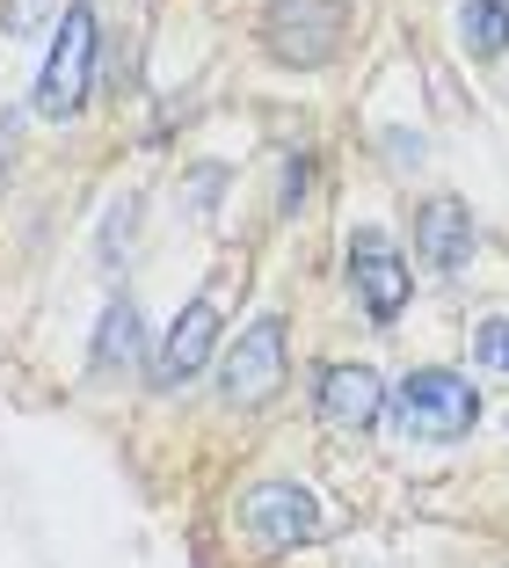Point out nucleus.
<instances>
[{
  "label": "nucleus",
  "instance_id": "f257e3e1",
  "mask_svg": "<svg viewBox=\"0 0 509 568\" xmlns=\"http://www.w3.org/2000/svg\"><path fill=\"white\" fill-rule=\"evenodd\" d=\"M386 408H394V430L408 437V445H451V437H466L480 423L474 379H459V372H444V365L408 372V379L386 394Z\"/></svg>",
  "mask_w": 509,
  "mask_h": 568
},
{
  "label": "nucleus",
  "instance_id": "f03ea898",
  "mask_svg": "<svg viewBox=\"0 0 509 568\" xmlns=\"http://www.w3.org/2000/svg\"><path fill=\"white\" fill-rule=\"evenodd\" d=\"M88 81H95V8L73 0L44 51V73H37V118H81Z\"/></svg>",
  "mask_w": 509,
  "mask_h": 568
},
{
  "label": "nucleus",
  "instance_id": "7ed1b4c3",
  "mask_svg": "<svg viewBox=\"0 0 509 568\" xmlns=\"http://www.w3.org/2000/svg\"><path fill=\"white\" fill-rule=\"evenodd\" d=\"M349 37V0H269L263 44L284 67H328Z\"/></svg>",
  "mask_w": 509,
  "mask_h": 568
},
{
  "label": "nucleus",
  "instance_id": "20e7f679",
  "mask_svg": "<svg viewBox=\"0 0 509 568\" xmlns=\"http://www.w3.org/2000/svg\"><path fill=\"white\" fill-rule=\"evenodd\" d=\"M241 525L263 539L269 554H292V547H306V539H320V496L298 488V481H263V488L241 496Z\"/></svg>",
  "mask_w": 509,
  "mask_h": 568
},
{
  "label": "nucleus",
  "instance_id": "39448f33",
  "mask_svg": "<svg viewBox=\"0 0 509 568\" xmlns=\"http://www.w3.org/2000/svg\"><path fill=\"white\" fill-rule=\"evenodd\" d=\"M226 402L233 408H263L269 394L284 386V321L277 314H263V321H247L241 328V343L226 351Z\"/></svg>",
  "mask_w": 509,
  "mask_h": 568
},
{
  "label": "nucleus",
  "instance_id": "423d86ee",
  "mask_svg": "<svg viewBox=\"0 0 509 568\" xmlns=\"http://www.w3.org/2000/svg\"><path fill=\"white\" fill-rule=\"evenodd\" d=\"M349 284H357V300L371 306V321H394L400 306H408L415 277H408V255L378 234V226H357V234H349Z\"/></svg>",
  "mask_w": 509,
  "mask_h": 568
},
{
  "label": "nucleus",
  "instance_id": "0eeeda50",
  "mask_svg": "<svg viewBox=\"0 0 509 568\" xmlns=\"http://www.w3.org/2000/svg\"><path fill=\"white\" fill-rule=\"evenodd\" d=\"M320 416L335 423V430H378L386 423V379H378L371 365H328L320 372Z\"/></svg>",
  "mask_w": 509,
  "mask_h": 568
},
{
  "label": "nucleus",
  "instance_id": "6e6552de",
  "mask_svg": "<svg viewBox=\"0 0 509 568\" xmlns=\"http://www.w3.org/2000/svg\"><path fill=\"white\" fill-rule=\"evenodd\" d=\"M212 343H218V306H212V300H190V306L175 314V328H167L161 357H153V386H182V379H197L204 357H212Z\"/></svg>",
  "mask_w": 509,
  "mask_h": 568
},
{
  "label": "nucleus",
  "instance_id": "1a4fd4ad",
  "mask_svg": "<svg viewBox=\"0 0 509 568\" xmlns=\"http://www.w3.org/2000/svg\"><path fill=\"white\" fill-rule=\"evenodd\" d=\"M415 255H423V270H459L474 255V212L459 197H429L415 212Z\"/></svg>",
  "mask_w": 509,
  "mask_h": 568
},
{
  "label": "nucleus",
  "instance_id": "9d476101",
  "mask_svg": "<svg viewBox=\"0 0 509 568\" xmlns=\"http://www.w3.org/2000/svg\"><path fill=\"white\" fill-rule=\"evenodd\" d=\"M139 357V306L132 300H110V314H102V335H95V365L116 372Z\"/></svg>",
  "mask_w": 509,
  "mask_h": 568
},
{
  "label": "nucleus",
  "instance_id": "9b49d317",
  "mask_svg": "<svg viewBox=\"0 0 509 568\" xmlns=\"http://www.w3.org/2000/svg\"><path fill=\"white\" fill-rule=\"evenodd\" d=\"M459 37L480 51V59L509 51V0H466L459 8Z\"/></svg>",
  "mask_w": 509,
  "mask_h": 568
},
{
  "label": "nucleus",
  "instance_id": "f8f14e48",
  "mask_svg": "<svg viewBox=\"0 0 509 568\" xmlns=\"http://www.w3.org/2000/svg\"><path fill=\"white\" fill-rule=\"evenodd\" d=\"M474 365L509 372V321H480L474 328Z\"/></svg>",
  "mask_w": 509,
  "mask_h": 568
},
{
  "label": "nucleus",
  "instance_id": "ddd939ff",
  "mask_svg": "<svg viewBox=\"0 0 509 568\" xmlns=\"http://www.w3.org/2000/svg\"><path fill=\"white\" fill-rule=\"evenodd\" d=\"M44 16H51V0H8V8H0V22H8L16 37H30Z\"/></svg>",
  "mask_w": 509,
  "mask_h": 568
},
{
  "label": "nucleus",
  "instance_id": "4468645a",
  "mask_svg": "<svg viewBox=\"0 0 509 568\" xmlns=\"http://www.w3.org/2000/svg\"><path fill=\"white\" fill-rule=\"evenodd\" d=\"M0 146H16V118H8V124H0Z\"/></svg>",
  "mask_w": 509,
  "mask_h": 568
}]
</instances>
